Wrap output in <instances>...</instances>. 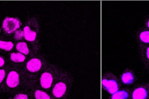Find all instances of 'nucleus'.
<instances>
[{"label":"nucleus","instance_id":"nucleus-1","mask_svg":"<svg viewBox=\"0 0 149 99\" xmlns=\"http://www.w3.org/2000/svg\"><path fill=\"white\" fill-rule=\"evenodd\" d=\"M101 84L103 89L111 94L118 91L119 89V83L116 77L111 74L106 73L102 78Z\"/></svg>","mask_w":149,"mask_h":99},{"label":"nucleus","instance_id":"nucleus-2","mask_svg":"<svg viewBox=\"0 0 149 99\" xmlns=\"http://www.w3.org/2000/svg\"><path fill=\"white\" fill-rule=\"evenodd\" d=\"M20 27L19 20L14 17H6L2 23V27L7 33H11Z\"/></svg>","mask_w":149,"mask_h":99},{"label":"nucleus","instance_id":"nucleus-3","mask_svg":"<svg viewBox=\"0 0 149 99\" xmlns=\"http://www.w3.org/2000/svg\"><path fill=\"white\" fill-rule=\"evenodd\" d=\"M149 97V86L136 87L132 92V99H147Z\"/></svg>","mask_w":149,"mask_h":99},{"label":"nucleus","instance_id":"nucleus-4","mask_svg":"<svg viewBox=\"0 0 149 99\" xmlns=\"http://www.w3.org/2000/svg\"><path fill=\"white\" fill-rule=\"evenodd\" d=\"M67 90V84L63 82L57 83L53 88L52 94L56 98H61L65 95Z\"/></svg>","mask_w":149,"mask_h":99},{"label":"nucleus","instance_id":"nucleus-5","mask_svg":"<svg viewBox=\"0 0 149 99\" xmlns=\"http://www.w3.org/2000/svg\"><path fill=\"white\" fill-rule=\"evenodd\" d=\"M7 85L11 88L16 87L19 84V76L15 71H11L6 79Z\"/></svg>","mask_w":149,"mask_h":99},{"label":"nucleus","instance_id":"nucleus-6","mask_svg":"<svg viewBox=\"0 0 149 99\" xmlns=\"http://www.w3.org/2000/svg\"><path fill=\"white\" fill-rule=\"evenodd\" d=\"M53 81V77L49 72L43 73L40 77V83L44 89H48L51 86Z\"/></svg>","mask_w":149,"mask_h":99},{"label":"nucleus","instance_id":"nucleus-7","mask_svg":"<svg viewBox=\"0 0 149 99\" xmlns=\"http://www.w3.org/2000/svg\"><path fill=\"white\" fill-rule=\"evenodd\" d=\"M41 65V62L39 59L33 58L27 62L26 64V68L30 72H35L38 71L40 69Z\"/></svg>","mask_w":149,"mask_h":99},{"label":"nucleus","instance_id":"nucleus-8","mask_svg":"<svg viewBox=\"0 0 149 99\" xmlns=\"http://www.w3.org/2000/svg\"><path fill=\"white\" fill-rule=\"evenodd\" d=\"M134 76L131 70H126L121 75V81L125 84H130L134 82Z\"/></svg>","mask_w":149,"mask_h":99},{"label":"nucleus","instance_id":"nucleus-9","mask_svg":"<svg viewBox=\"0 0 149 99\" xmlns=\"http://www.w3.org/2000/svg\"><path fill=\"white\" fill-rule=\"evenodd\" d=\"M24 38L29 41H33L36 40L37 33L36 31L30 29L29 26H25L23 29Z\"/></svg>","mask_w":149,"mask_h":99},{"label":"nucleus","instance_id":"nucleus-10","mask_svg":"<svg viewBox=\"0 0 149 99\" xmlns=\"http://www.w3.org/2000/svg\"><path fill=\"white\" fill-rule=\"evenodd\" d=\"M130 94L126 90H118L111 96V99H129Z\"/></svg>","mask_w":149,"mask_h":99},{"label":"nucleus","instance_id":"nucleus-11","mask_svg":"<svg viewBox=\"0 0 149 99\" xmlns=\"http://www.w3.org/2000/svg\"><path fill=\"white\" fill-rule=\"evenodd\" d=\"M16 48L19 52L23 54L27 55L29 53V50L27 47V44L24 42H20L17 43Z\"/></svg>","mask_w":149,"mask_h":99},{"label":"nucleus","instance_id":"nucleus-12","mask_svg":"<svg viewBox=\"0 0 149 99\" xmlns=\"http://www.w3.org/2000/svg\"><path fill=\"white\" fill-rule=\"evenodd\" d=\"M10 59L13 62L18 63V62H23L25 60L26 57L22 53L13 52L10 54Z\"/></svg>","mask_w":149,"mask_h":99},{"label":"nucleus","instance_id":"nucleus-13","mask_svg":"<svg viewBox=\"0 0 149 99\" xmlns=\"http://www.w3.org/2000/svg\"><path fill=\"white\" fill-rule=\"evenodd\" d=\"M13 47V44L11 41H0V48L6 51H10Z\"/></svg>","mask_w":149,"mask_h":99},{"label":"nucleus","instance_id":"nucleus-14","mask_svg":"<svg viewBox=\"0 0 149 99\" xmlns=\"http://www.w3.org/2000/svg\"><path fill=\"white\" fill-rule=\"evenodd\" d=\"M140 40L146 44H149V30L142 31L139 34Z\"/></svg>","mask_w":149,"mask_h":99},{"label":"nucleus","instance_id":"nucleus-15","mask_svg":"<svg viewBox=\"0 0 149 99\" xmlns=\"http://www.w3.org/2000/svg\"><path fill=\"white\" fill-rule=\"evenodd\" d=\"M34 96L36 99H51L47 93L41 90H36Z\"/></svg>","mask_w":149,"mask_h":99},{"label":"nucleus","instance_id":"nucleus-16","mask_svg":"<svg viewBox=\"0 0 149 99\" xmlns=\"http://www.w3.org/2000/svg\"><path fill=\"white\" fill-rule=\"evenodd\" d=\"M13 99H28L27 96L24 94H17Z\"/></svg>","mask_w":149,"mask_h":99},{"label":"nucleus","instance_id":"nucleus-17","mask_svg":"<svg viewBox=\"0 0 149 99\" xmlns=\"http://www.w3.org/2000/svg\"><path fill=\"white\" fill-rule=\"evenodd\" d=\"M24 36V33H23V31H17L15 33V38L17 39V40H20L23 36Z\"/></svg>","mask_w":149,"mask_h":99},{"label":"nucleus","instance_id":"nucleus-18","mask_svg":"<svg viewBox=\"0 0 149 99\" xmlns=\"http://www.w3.org/2000/svg\"><path fill=\"white\" fill-rule=\"evenodd\" d=\"M5 76V72L3 69H0V83L2 82Z\"/></svg>","mask_w":149,"mask_h":99},{"label":"nucleus","instance_id":"nucleus-19","mask_svg":"<svg viewBox=\"0 0 149 99\" xmlns=\"http://www.w3.org/2000/svg\"><path fill=\"white\" fill-rule=\"evenodd\" d=\"M146 56L147 59L149 60V46L147 48L146 50Z\"/></svg>","mask_w":149,"mask_h":99},{"label":"nucleus","instance_id":"nucleus-20","mask_svg":"<svg viewBox=\"0 0 149 99\" xmlns=\"http://www.w3.org/2000/svg\"><path fill=\"white\" fill-rule=\"evenodd\" d=\"M5 63V61L3 59V58L1 56H0V67L2 66Z\"/></svg>","mask_w":149,"mask_h":99},{"label":"nucleus","instance_id":"nucleus-21","mask_svg":"<svg viewBox=\"0 0 149 99\" xmlns=\"http://www.w3.org/2000/svg\"><path fill=\"white\" fill-rule=\"evenodd\" d=\"M147 26L149 28V19H148V20L147 22Z\"/></svg>","mask_w":149,"mask_h":99}]
</instances>
